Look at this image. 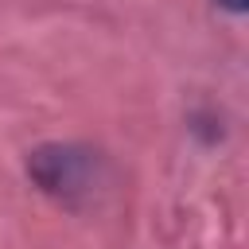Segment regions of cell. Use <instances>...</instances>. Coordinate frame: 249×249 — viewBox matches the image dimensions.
Segmentation results:
<instances>
[{
    "label": "cell",
    "instance_id": "1",
    "mask_svg": "<svg viewBox=\"0 0 249 249\" xmlns=\"http://www.w3.org/2000/svg\"><path fill=\"white\" fill-rule=\"evenodd\" d=\"M27 171L47 195L74 198V195H86L93 187L97 160L86 148H74V144H47L27 160Z\"/></svg>",
    "mask_w": 249,
    "mask_h": 249
},
{
    "label": "cell",
    "instance_id": "2",
    "mask_svg": "<svg viewBox=\"0 0 249 249\" xmlns=\"http://www.w3.org/2000/svg\"><path fill=\"white\" fill-rule=\"evenodd\" d=\"M222 8H230V12H245V0H218Z\"/></svg>",
    "mask_w": 249,
    "mask_h": 249
}]
</instances>
